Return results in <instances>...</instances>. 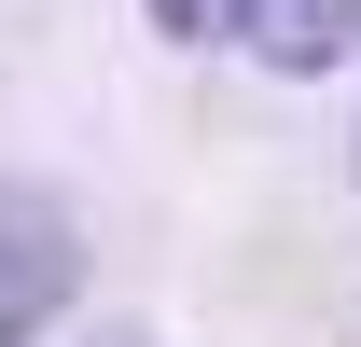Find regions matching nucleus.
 <instances>
[{"label":"nucleus","instance_id":"1","mask_svg":"<svg viewBox=\"0 0 361 347\" xmlns=\"http://www.w3.org/2000/svg\"><path fill=\"white\" fill-rule=\"evenodd\" d=\"M84 292V236L42 181H0V347H28L56 305Z\"/></svg>","mask_w":361,"mask_h":347},{"label":"nucleus","instance_id":"2","mask_svg":"<svg viewBox=\"0 0 361 347\" xmlns=\"http://www.w3.org/2000/svg\"><path fill=\"white\" fill-rule=\"evenodd\" d=\"M250 42H264L278 70H334V56L361 42V0H264V14H250Z\"/></svg>","mask_w":361,"mask_h":347},{"label":"nucleus","instance_id":"3","mask_svg":"<svg viewBox=\"0 0 361 347\" xmlns=\"http://www.w3.org/2000/svg\"><path fill=\"white\" fill-rule=\"evenodd\" d=\"M250 14H264V0H153V28H167V42H236Z\"/></svg>","mask_w":361,"mask_h":347},{"label":"nucleus","instance_id":"4","mask_svg":"<svg viewBox=\"0 0 361 347\" xmlns=\"http://www.w3.org/2000/svg\"><path fill=\"white\" fill-rule=\"evenodd\" d=\"M84 347H139V334H84Z\"/></svg>","mask_w":361,"mask_h":347}]
</instances>
